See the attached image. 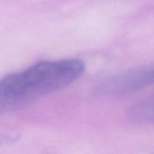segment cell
Returning a JSON list of instances; mask_svg holds the SVG:
<instances>
[{
    "label": "cell",
    "instance_id": "cell-2",
    "mask_svg": "<svg viewBox=\"0 0 154 154\" xmlns=\"http://www.w3.org/2000/svg\"><path fill=\"white\" fill-rule=\"evenodd\" d=\"M153 65H146L110 77L96 87L95 94L116 97L133 93L153 84Z\"/></svg>",
    "mask_w": 154,
    "mask_h": 154
},
{
    "label": "cell",
    "instance_id": "cell-3",
    "mask_svg": "<svg viewBox=\"0 0 154 154\" xmlns=\"http://www.w3.org/2000/svg\"><path fill=\"white\" fill-rule=\"evenodd\" d=\"M154 103L153 99L140 101L131 106L127 111V117L132 122L139 124H153Z\"/></svg>",
    "mask_w": 154,
    "mask_h": 154
},
{
    "label": "cell",
    "instance_id": "cell-1",
    "mask_svg": "<svg viewBox=\"0 0 154 154\" xmlns=\"http://www.w3.org/2000/svg\"><path fill=\"white\" fill-rule=\"evenodd\" d=\"M85 64L78 59H66L35 63L23 72L7 77L9 90L22 106L67 87L79 78Z\"/></svg>",
    "mask_w": 154,
    "mask_h": 154
}]
</instances>
